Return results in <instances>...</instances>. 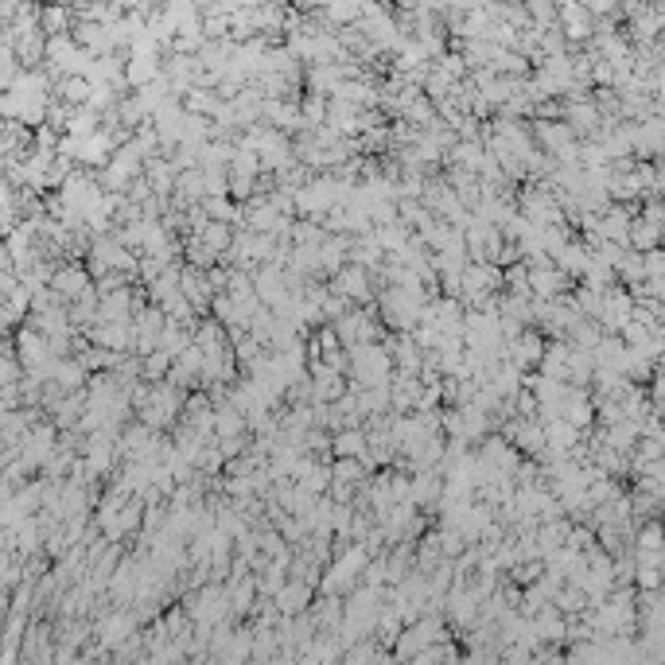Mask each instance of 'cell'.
<instances>
[{"mask_svg": "<svg viewBox=\"0 0 665 665\" xmlns=\"http://www.w3.org/2000/svg\"><path fill=\"white\" fill-rule=\"evenodd\" d=\"M428 292L420 284H389L382 292V315L393 331H413L424 312Z\"/></svg>", "mask_w": 665, "mask_h": 665, "instance_id": "6da1fadb", "label": "cell"}, {"mask_svg": "<svg viewBox=\"0 0 665 665\" xmlns=\"http://www.w3.org/2000/svg\"><path fill=\"white\" fill-rule=\"evenodd\" d=\"M335 296H343L350 304H366L370 300V288H374V277H370V269H362V265H339L335 273H331V284H327Z\"/></svg>", "mask_w": 665, "mask_h": 665, "instance_id": "7a4b0ae2", "label": "cell"}, {"mask_svg": "<svg viewBox=\"0 0 665 665\" xmlns=\"http://www.w3.org/2000/svg\"><path fill=\"white\" fill-rule=\"evenodd\" d=\"M335 335L343 347H354V343H366V339H382V327L370 319V312H343L335 315Z\"/></svg>", "mask_w": 665, "mask_h": 665, "instance_id": "3957f363", "label": "cell"}, {"mask_svg": "<svg viewBox=\"0 0 665 665\" xmlns=\"http://www.w3.org/2000/svg\"><path fill=\"white\" fill-rule=\"evenodd\" d=\"M269 599H273V607H277L280 615H300V611H308V607H312L315 584L288 576V580H284V584H280V588L269 595Z\"/></svg>", "mask_w": 665, "mask_h": 665, "instance_id": "277c9868", "label": "cell"}, {"mask_svg": "<svg viewBox=\"0 0 665 665\" xmlns=\"http://www.w3.org/2000/svg\"><path fill=\"white\" fill-rule=\"evenodd\" d=\"M191 238L195 242H203L210 249V253H226L230 249V242H234V230H230V222H214V218H207L199 230H191Z\"/></svg>", "mask_w": 665, "mask_h": 665, "instance_id": "5b68a950", "label": "cell"}, {"mask_svg": "<svg viewBox=\"0 0 665 665\" xmlns=\"http://www.w3.org/2000/svg\"><path fill=\"white\" fill-rule=\"evenodd\" d=\"M55 292L63 296V300H82L86 292H90V273H82V269H59V277H55Z\"/></svg>", "mask_w": 665, "mask_h": 665, "instance_id": "8992f818", "label": "cell"}]
</instances>
